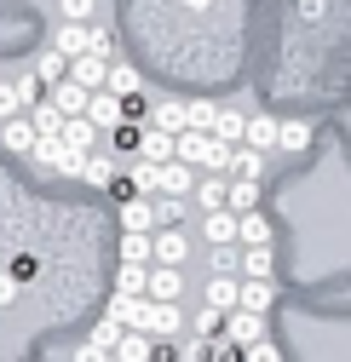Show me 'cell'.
I'll return each mask as SVG.
<instances>
[{
	"instance_id": "2e32d148",
	"label": "cell",
	"mask_w": 351,
	"mask_h": 362,
	"mask_svg": "<svg viewBox=\"0 0 351 362\" xmlns=\"http://www.w3.org/2000/svg\"><path fill=\"white\" fill-rule=\"evenodd\" d=\"M139 161H144V167H167V161H173V139H167L161 127H144V132H139Z\"/></svg>"
},
{
	"instance_id": "3957f363",
	"label": "cell",
	"mask_w": 351,
	"mask_h": 362,
	"mask_svg": "<svg viewBox=\"0 0 351 362\" xmlns=\"http://www.w3.org/2000/svg\"><path fill=\"white\" fill-rule=\"evenodd\" d=\"M144 299H156V305H179V299H185V270H173V264L144 270Z\"/></svg>"
},
{
	"instance_id": "83f0119b",
	"label": "cell",
	"mask_w": 351,
	"mask_h": 362,
	"mask_svg": "<svg viewBox=\"0 0 351 362\" xmlns=\"http://www.w3.org/2000/svg\"><path fill=\"white\" fill-rule=\"evenodd\" d=\"M207 310H236V276H207Z\"/></svg>"
},
{
	"instance_id": "484cf974",
	"label": "cell",
	"mask_w": 351,
	"mask_h": 362,
	"mask_svg": "<svg viewBox=\"0 0 351 362\" xmlns=\"http://www.w3.org/2000/svg\"><path fill=\"white\" fill-rule=\"evenodd\" d=\"M225 178H253V185H259V178H265V156H259V150H231V173Z\"/></svg>"
},
{
	"instance_id": "4dcf8cb0",
	"label": "cell",
	"mask_w": 351,
	"mask_h": 362,
	"mask_svg": "<svg viewBox=\"0 0 351 362\" xmlns=\"http://www.w3.org/2000/svg\"><path fill=\"white\" fill-rule=\"evenodd\" d=\"M64 75H69V64H64V58H58L52 47H47V52H40V58H35V81H47V86H58Z\"/></svg>"
},
{
	"instance_id": "277c9868",
	"label": "cell",
	"mask_w": 351,
	"mask_h": 362,
	"mask_svg": "<svg viewBox=\"0 0 351 362\" xmlns=\"http://www.w3.org/2000/svg\"><path fill=\"white\" fill-rule=\"evenodd\" d=\"M265 339V316H253V310H225V345L231 351H248Z\"/></svg>"
},
{
	"instance_id": "60d3db41",
	"label": "cell",
	"mask_w": 351,
	"mask_h": 362,
	"mask_svg": "<svg viewBox=\"0 0 351 362\" xmlns=\"http://www.w3.org/2000/svg\"><path fill=\"white\" fill-rule=\"evenodd\" d=\"M0 305H18V276H6V270H0Z\"/></svg>"
},
{
	"instance_id": "4316f807",
	"label": "cell",
	"mask_w": 351,
	"mask_h": 362,
	"mask_svg": "<svg viewBox=\"0 0 351 362\" xmlns=\"http://www.w3.org/2000/svg\"><path fill=\"white\" fill-rule=\"evenodd\" d=\"M110 362H150V339H144V334H127V328H121V339L110 345Z\"/></svg>"
},
{
	"instance_id": "9c48e42d",
	"label": "cell",
	"mask_w": 351,
	"mask_h": 362,
	"mask_svg": "<svg viewBox=\"0 0 351 362\" xmlns=\"http://www.w3.org/2000/svg\"><path fill=\"white\" fill-rule=\"evenodd\" d=\"M311 144H317V121H277V150L305 156Z\"/></svg>"
},
{
	"instance_id": "ac0fdd59",
	"label": "cell",
	"mask_w": 351,
	"mask_h": 362,
	"mask_svg": "<svg viewBox=\"0 0 351 362\" xmlns=\"http://www.w3.org/2000/svg\"><path fill=\"white\" fill-rule=\"evenodd\" d=\"M236 242H242V247H271L277 230H271L265 213H242V218H236Z\"/></svg>"
},
{
	"instance_id": "7a4b0ae2",
	"label": "cell",
	"mask_w": 351,
	"mask_h": 362,
	"mask_svg": "<svg viewBox=\"0 0 351 362\" xmlns=\"http://www.w3.org/2000/svg\"><path fill=\"white\" fill-rule=\"evenodd\" d=\"M150 259H156V264H173V270H185V259H190V236L179 230V224H161V230H150Z\"/></svg>"
},
{
	"instance_id": "6da1fadb",
	"label": "cell",
	"mask_w": 351,
	"mask_h": 362,
	"mask_svg": "<svg viewBox=\"0 0 351 362\" xmlns=\"http://www.w3.org/2000/svg\"><path fill=\"white\" fill-rule=\"evenodd\" d=\"M75 178H81V185H93V190H115V185H121V156H110V150L98 144L93 156H81Z\"/></svg>"
},
{
	"instance_id": "8d00e7d4",
	"label": "cell",
	"mask_w": 351,
	"mask_h": 362,
	"mask_svg": "<svg viewBox=\"0 0 351 362\" xmlns=\"http://www.w3.org/2000/svg\"><path fill=\"white\" fill-rule=\"evenodd\" d=\"M18 115H23V104L12 93V81H0V121H18Z\"/></svg>"
},
{
	"instance_id": "ba28073f",
	"label": "cell",
	"mask_w": 351,
	"mask_h": 362,
	"mask_svg": "<svg viewBox=\"0 0 351 362\" xmlns=\"http://www.w3.org/2000/svg\"><path fill=\"white\" fill-rule=\"evenodd\" d=\"M156 230V207L144 196H127L121 202V236H150Z\"/></svg>"
},
{
	"instance_id": "7c38bea8",
	"label": "cell",
	"mask_w": 351,
	"mask_h": 362,
	"mask_svg": "<svg viewBox=\"0 0 351 362\" xmlns=\"http://www.w3.org/2000/svg\"><path fill=\"white\" fill-rule=\"evenodd\" d=\"M81 115L93 121V127H98V139H104V132H115V127H121V98H110V93H93Z\"/></svg>"
},
{
	"instance_id": "8992f818",
	"label": "cell",
	"mask_w": 351,
	"mask_h": 362,
	"mask_svg": "<svg viewBox=\"0 0 351 362\" xmlns=\"http://www.w3.org/2000/svg\"><path fill=\"white\" fill-rule=\"evenodd\" d=\"M58 144H64L69 156H93L104 139H98V127L86 121V115H75V121H64V127H58Z\"/></svg>"
},
{
	"instance_id": "603a6c76",
	"label": "cell",
	"mask_w": 351,
	"mask_h": 362,
	"mask_svg": "<svg viewBox=\"0 0 351 362\" xmlns=\"http://www.w3.org/2000/svg\"><path fill=\"white\" fill-rule=\"evenodd\" d=\"M0 144H6L12 156H23V161H29V150H35V127H29L23 115H18V121H0Z\"/></svg>"
},
{
	"instance_id": "d6986e66",
	"label": "cell",
	"mask_w": 351,
	"mask_h": 362,
	"mask_svg": "<svg viewBox=\"0 0 351 362\" xmlns=\"http://www.w3.org/2000/svg\"><path fill=\"white\" fill-rule=\"evenodd\" d=\"M150 127H161L167 139H179V132H190V110H185V98H161L156 104V121Z\"/></svg>"
},
{
	"instance_id": "7402d4cb",
	"label": "cell",
	"mask_w": 351,
	"mask_h": 362,
	"mask_svg": "<svg viewBox=\"0 0 351 362\" xmlns=\"http://www.w3.org/2000/svg\"><path fill=\"white\" fill-rule=\"evenodd\" d=\"M202 236H207V247H236V218L231 213H202Z\"/></svg>"
},
{
	"instance_id": "f1b7e54d",
	"label": "cell",
	"mask_w": 351,
	"mask_h": 362,
	"mask_svg": "<svg viewBox=\"0 0 351 362\" xmlns=\"http://www.w3.org/2000/svg\"><path fill=\"white\" fill-rule=\"evenodd\" d=\"M115 299H144V264H121L115 270Z\"/></svg>"
},
{
	"instance_id": "5b68a950",
	"label": "cell",
	"mask_w": 351,
	"mask_h": 362,
	"mask_svg": "<svg viewBox=\"0 0 351 362\" xmlns=\"http://www.w3.org/2000/svg\"><path fill=\"white\" fill-rule=\"evenodd\" d=\"M29 161H35L40 173H69V178H75V167H81V156H69V150H64L58 139H35Z\"/></svg>"
},
{
	"instance_id": "e575fe53",
	"label": "cell",
	"mask_w": 351,
	"mask_h": 362,
	"mask_svg": "<svg viewBox=\"0 0 351 362\" xmlns=\"http://www.w3.org/2000/svg\"><path fill=\"white\" fill-rule=\"evenodd\" d=\"M219 322H225V316H219V310H207V305H202V310L190 316V334H196V339H213V334H219Z\"/></svg>"
},
{
	"instance_id": "e0dca14e",
	"label": "cell",
	"mask_w": 351,
	"mask_h": 362,
	"mask_svg": "<svg viewBox=\"0 0 351 362\" xmlns=\"http://www.w3.org/2000/svg\"><path fill=\"white\" fill-rule=\"evenodd\" d=\"M242 127H248L242 110H219L213 127H207V139H213V144H225V150H236V144H242Z\"/></svg>"
},
{
	"instance_id": "44dd1931",
	"label": "cell",
	"mask_w": 351,
	"mask_h": 362,
	"mask_svg": "<svg viewBox=\"0 0 351 362\" xmlns=\"http://www.w3.org/2000/svg\"><path fill=\"white\" fill-rule=\"evenodd\" d=\"M242 150H277V121L271 115H248V127H242Z\"/></svg>"
},
{
	"instance_id": "52a82bcc",
	"label": "cell",
	"mask_w": 351,
	"mask_h": 362,
	"mask_svg": "<svg viewBox=\"0 0 351 362\" xmlns=\"http://www.w3.org/2000/svg\"><path fill=\"white\" fill-rule=\"evenodd\" d=\"M190 190H196V173H190V167H179V161L156 167V196H179V202H185ZM156 196H150V202H156Z\"/></svg>"
},
{
	"instance_id": "d590c367",
	"label": "cell",
	"mask_w": 351,
	"mask_h": 362,
	"mask_svg": "<svg viewBox=\"0 0 351 362\" xmlns=\"http://www.w3.org/2000/svg\"><path fill=\"white\" fill-rule=\"evenodd\" d=\"M93 6H98V0H58L64 23H93Z\"/></svg>"
},
{
	"instance_id": "ffe728a7",
	"label": "cell",
	"mask_w": 351,
	"mask_h": 362,
	"mask_svg": "<svg viewBox=\"0 0 351 362\" xmlns=\"http://www.w3.org/2000/svg\"><path fill=\"white\" fill-rule=\"evenodd\" d=\"M86 98H93V93H81V86H75V81H69V75H64V81H58V86H52V98H47V104H52V110H58V115H64V121H75V115H81V110H86Z\"/></svg>"
},
{
	"instance_id": "d6a6232c",
	"label": "cell",
	"mask_w": 351,
	"mask_h": 362,
	"mask_svg": "<svg viewBox=\"0 0 351 362\" xmlns=\"http://www.w3.org/2000/svg\"><path fill=\"white\" fill-rule=\"evenodd\" d=\"M86 339H93V345H98V351H110V345H115V339H121V322H115V316H110V310H104V316H98V322H93V334H86Z\"/></svg>"
},
{
	"instance_id": "9a60e30c",
	"label": "cell",
	"mask_w": 351,
	"mask_h": 362,
	"mask_svg": "<svg viewBox=\"0 0 351 362\" xmlns=\"http://www.w3.org/2000/svg\"><path fill=\"white\" fill-rule=\"evenodd\" d=\"M271 305H277V282H236V310L265 316Z\"/></svg>"
},
{
	"instance_id": "4fadbf2b",
	"label": "cell",
	"mask_w": 351,
	"mask_h": 362,
	"mask_svg": "<svg viewBox=\"0 0 351 362\" xmlns=\"http://www.w3.org/2000/svg\"><path fill=\"white\" fill-rule=\"evenodd\" d=\"M225 213L231 218L259 213V185H253V178H225Z\"/></svg>"
},
{
	"instance_id": "cb8c5ba5",
	"label": "cell",
	"mask_w": 351,
	"mask_h": 362,
	"mask_svg": "<svg viewBox=\"0 0 351 362\" xmlns=\"http://www.w3.org/2000/svg\"><path fill=\"white\" fill-rule=\"evenodd\" d=\"M139 86H144L139 69H127V64H110V69H104V93H110V98H133Z\"/></svg>"
},
{
	"instance_id": "d4e9b609",
	"label": "cell",
	"mask_w": 351,
	"mask_h": 362,
	"mask_svg": "<svg viewBox=\"0 0 351 362\" xmlns=\"http://www.w3.org/2000/svg\"><path fill=\"white\" fill-rule=\"evenodd\" d=\"M196 207L202 213H225V178H219V173H207V178H196Z\"/></svg>"
},
{
	"instance_id": "74e56055",
	"label": "cell",
	"mask_w": 351,
	"mask_h": 362,
	"mask_svg": "<svg viewBox=\"0 0 351 362\" xmlns=\"http://www.w3.org/2000/svg\"><path fill=\"white\" fill-rule=\"evenodd\" d=\"M242 362H282V356H277V345H271V334H265L259 345H248V351H242Z\"/></svg>"
},
{
	"instance_id": "ab89813d",
	"label": "cell",
	"mask_w": 351,
	"mask_h": 362,
	"mask_svg": "<svg viewBox=\"0 0 351 362\" xmlns=\"http://www.w3.org/2000/svg\"><path fill=\"white\" fill-rule=\"evenodd\" d=\"M69 362H110V351H98L93 339H86V345H75V356Z\"/></svg>"
},
{
	"instance_id": "836d02e7",
	"label": "cell",
	"mask_w": 351,
	"mask_h": 362,
	"mask_svg": "<svg viewBox=\"0 0 351 362\" xmlns=\"http://www.w3.org/2000/svg\"><path fill=\"white\" fill-rule=\"evenodd\" d=\"M121 264H150V236H121Z\"/></svg>"
},
{
	"instance_id": "30bf717a",
	"label": "cell",
	"mask_w": 351,
	"mask_h": 362,
	"mask_svg": "<svg viewBox=\"0 0 351 362\" xmlns=\"http://www.w3.org/2000/svg\"><path fill=\"white\" fill-rule=\"evenodd\" d=\"M236 264H242V282H277V253L271 247H242Z\"/></svg>"
},
{
	"instance_id": "f35d334b",
	"label": "cell",
	"mask_w": 351,
	"mask_h": 362,
	"mask_svg": "<svg viewBox=\"0 0 351 362\" xmlns=\"http://www.w3.org/2000/svg\"><path fill=\"white\" fill-rule=\"evenodd\" d=\"M185 110H190V132H207V127H213V115H219L213 104H185Z\"/></svg>"
},
{
	"instance_id": "f546056e",
	"label": "cell",
	"mask_w": 351,
	"mask_h": 362,
	"mask_svg": "<svg viewBox=\"0 0 351 362\" xmlns=\"http://www.w3.org/2000/svg\"><path fill=\"white\" fill-rule=\"evenodd\" d=\"M29 127H35V139H58V127H64V115H58L52 104H29Z\"/></svg>"
},
{
	"instance_id": "5bb4252c",
	"label": "cell",
	"mask_w": 351,
	"mask_h": 362,
	"mask_svg": "<svg viewBox=\"0 0 351 362\" xmlns=\"http://www.w3.org/2000/svg\"><path fill=\"white\" fill-rule=\"evenodd\" d=\"M104 58H93V52H81V58H69V81L81 86V93H104Z\"/></svg>"
},
{
	"instance_id": "1f68e13d",
	"label": "cell",
	"mask_w": 351,
	"mask_h": 362,
	"mask_svg": "<svg viewBox=\"0 0 351 362\" xmlns=\"http://www.w3.org/2000/svg\"><path fill=\"white\" fill-rule=\"evenodd\" d=\"M150 207H156V230H161V224H185V213H190L179 196H156Z\"/></svg>"
},
{
	"instance_id": "8fae6325",
	"label": "cell",
	"mask_w": 351,
	"mask_h": 362,
	"mask_svg": "<svg viewBox=\"0 0 351 362\" xmlns=\"http://www.w3.org/2000/svg\"><path fill=\"white\" fill-rule=\"evenodd\" d=\"M86 47H93V23H64V29H52V52L69 64V58H81Z\"/></svg>"
}]
</instances>
